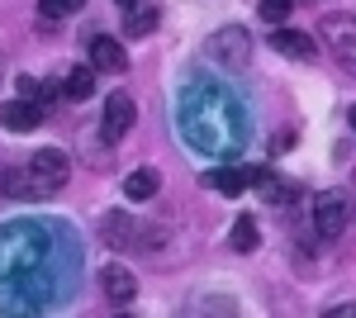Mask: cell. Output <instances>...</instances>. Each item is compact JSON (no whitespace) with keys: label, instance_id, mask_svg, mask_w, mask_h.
<instances>
[{"label":"cell","instance_id":"ac0fdd59","mask_svg":"<svg viewBox=\"0 0 356 318\" xmlns=\"http://www.w3.org/2000/svg\"><path fill=\"white\" fill-rule=\"evenodd\" d=\"M5 200H24V166H5Z\"/></svg>","mask_w":356,"mask_h":318},{"label":"cell","instance_id":"4fadbf2b","mask_svg":"<svg viewBox=\"0 0 356 318\" xmlns=\"http://www.w3.org/2000/svg\"><path fill=\"white\" fill-rule=\"evenodd\" d=\"M157 5H129V15H124V33L129 38H147L152 29H157Z\"/></svg>","mask_w":356,"mask_h":318},{"label":"cell","instance_id":"7a4b0ae2","mask_svg":"<svg viewBox=\"0 0 356 318\" xmlns=\"http://www.w3.org/2000/svg\"><path fill=\"white\" fill-rule=\"evenodd\" d=\"M318 38L332 62L356 81V15H318Z\"/></svg>","mask_w":356,"mask_h":318},{"label":"cell","instance_id":"2e32d148","mask_svg":"<svg viewBox=\"0 0 356 318\" xmlns=\"http://www.w3.org/2000/svg\"><path fill=\"white\" fill-rule=\"evenodd\" d=\"M38 10H43V29H53V19L76 15V10H81V0H38Z\"/></svg>","mask_w":356,"mask_h":318},{"label":"cell","instance_id":"8992f818","mask_svg":"<svg viewBox=\"0 0 356 318\" xmlns=\"http://www.w3.org/2000/svg\"><path fill=\"white\" fill-rule=\"evenodd\" d=\"M134 119H138L134 95H129V90H110V95H105V119H100V133H105V143H119V138H129Z\"/></svg>","mask_w":356,"mask_h":318},{"label":"cell","instance_id":"9c48e42d","mask_svg":"<svg viewBox=\"0 0 356 318\" xmlns=\"http://www.w3.org/2000/svg\"><path fill=\"white\" fill-rule=\"evenodd\" d=\"M100 290H105L110 304H129L138 294V280H134L129 266H105V271H100Z\"/></svg>","mask_w":356,"mask_h":318},{"label":"cell","instance_id":"5bb4252c","mask_svg":"<svg viewBox=\"0 0 356 318\" xmlns=\"http://www.w3.org/2000/svg\"><path fill=\"white\" fill-rule=\"evenodd\" d=\"M95 72H100L95 62H90V67H76V72H67V81H62L67 90H62V95H67V100H90V95H95Z\"/></svg>","mask_w":356,"mask_h":318},{"label":"cell","instance_id":"44dd1931","mask_svg":"<svg viewBox=\"0 0 356 318\" xmlns=\"http://www.w3.org/2000/svg\"><path fill=\"white\" fill-rule=\"evenodd\" d=\"M119 5H124V10H129V5H138V0H119Z\"/></svg>","mask_w":356,"mask_h":318},{"label":"cell","instance_id":"30bf717a","mask_svg":"<svg viewBox=\"0 0 356 318\" xmlns=\"http://www.w3.org/2000/svg\"><path fill=\"white\" fill-rule=\"evenodd\" d=\"M271 48H275L280 57L309 62V57H314V38H309V33H300V29H280V24H275V33H271Z\"/></svg>","mask_w":356,"mask_h":318},{"label":"cell","instance_id":"9a60e30c","mask_svg":"<svg viewBox=\"0 0 356 318\" xmlns=\"http://www.w3.org/2000/svg\"><path fill=\"white\" fill-rule=\"evenodd\" d=\"M257 247H261L257 218H238V223H233V252H257Z\"/></svg>","mask_w":356,"mask_h":318},{"label":"cell","instance_id":"8fae6325","mask_svg":"<svg viewBox=\"0 0 356 318\" xmlns=\"http://www.w3.org/2000/svg\"><path fill=\"white\" fill-rule=\"evenodd\" d=\"M204 186H214L219 195H243L252 186V171L247 166H219L214 176H204Z\"/></svg>","mask_w":356,"mask_h":318},{"label":"cell","instance_id":"ba28073f","mask_svg":"<svg viewBox=\"0 0 356 318\" xmlns=\"http://www.w3.org/2000/svg\"><path fill=\"white\" fill-rule=\"evenodd\" d=\"M90 62H95L100 72H110V77H119V72L129 67V53H124V43H119V38H110V33H100V38H90Z\"/></svg>","mask_w":356,"mask_h":318},{"label":"cell","instance_id":"52a82bcc","mask_svg":"<svg viewBox=\"0 0 356 318\" xmlns=\"http://www.w3.org/2000/svg\"><path fill=\"white\" fill-rule=\"evenodd\" d=\"M43 100H29V95H15L10 105H5V129H15V133H29V129H38L43 124Z\"/></svg>","mask_w":356,"mask_h":318},{"label":"cell","instance_id":"6da1fadb","mask_svg":"<svg viewBox=\"0 0 356 318\" xmlns=\"http://www.w3.org/2000/svg\"><path fill=\"white\" fill-rule=\"evenodd\" d=\"M67 176H72L67 152H57V148L33 152L24 161V200H48V195H57V190L67 186Z\"/></svg>","mask_w":356,"mask_h":318},{"label":"cell","instance_id":"3957f363","mask_svg":"<svg viewBox=\"0 0 356 318\" xmlns=\"http://www.w3.org/2000/svg\"><path fill=\"white\" fill-rule=\"evenodd\" d=\"M204 57H209L219 72H243L247 62H252V33L238 29V24L214 29V33L204 38Z\"/></svg>","mask_w":356,"mask_h":318},{"label":"cell","instance_id":"e0dca14e","mask_svg":"<svg viewBox=\"0 0 356 318\" xmlns=\"http://www.w3.org/2000/svg\"><path fill=\"white\" fill-rule=\"evenodd\" d=\"M290 10H295V0H261V19L266 24H285Z\"/></svg>","mask_w":356,"mask_h":318},{"label":"cell","instance_id":"277c9868","mask_svg":"<svg viewBox=\"0 0 356 318\" xmlns=\"http://www.w3.org/2000/svg\"><path fill=\"white\" fill-rule=\"evenodd\" d=\"M100 242L105 247H114V252H134V247H147V238H152V228L147 223H138L134 214H124V209H110L100 223Z\"/></svg>","mask_w":356,"mask_h":318},{"label":"cell","instance_id":"ffe728a7","mask_svg":"<svg viewBox=\"0 0 356 318\" xmlns=\"http://www.w3.org/2000/svg\"><path fill=\"white\" fill-rule=\"evenodd\" d=\"M347 124H352V133H356V109H352V114H347Z\"/></svg>","mask_w":356,"mask_h":318},{"label":"cell","instance_id":"d6986e66","mask_svg":"<svg viewBox=\"0 0 356 318\" xmlns=\"http://www.w3.org/2000/svg\"><path fill=\"white\" fill-rule=\"evenodd\" d=\"M271 148H275V152H285V148H295V129L275 133V138H271Z\"/></svg>","mask_w":356,"mask_h":318},{"label":"cell","instance_id":"5b68a950","mask_svg":"<svg viewBox=\"0 0 356 318\" xmlns=\"http://www.w3.org/2000/svg\"><path fill=\"white\" fill-rule=\"evenodd\" d=\"M347 223H352V200H347L342 190H323V195L314 200V233L323 242H332V238L347 233Z\"/></svg>","mask_w":356,"mask_h":318},{"label":"cell","instance_id":"7c38bea8","mask_svg":"<svg viewBox=\"0 0 356 318\" xmlns=\"http://www.w3.org/2000/svg\"><path fill=\"white\" fill-rule=\"evenodd\" d=\"M157 186H162V176H157L152 166H138V171L124 176V195H129V200H152Z\"/></svg>","mask_w":356,"mask_h":318}]
</instances>
